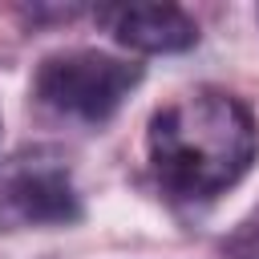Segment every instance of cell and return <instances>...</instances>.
<instances>
[{
    "mask_svg": "<svg viewBox=\"0 0 259 259\" xmlns=\"http://www.w3.org/2000/svg\"><path fill=\"white\" fill-rule=\"evenodd\" d=\"M150 170L174 202H210L231 190L259 154V125L251 109L223 89H190L154 109Z\"/></svg>",
    "mask_w": 259,
    "mask_h": 259,
    "instance_id": "obj_1",
    "label": "cell"
},
{
    "mask_svg": "<svg viewBox=\"0 0 259 259\" xmlns=\"http://www.w3.org/2000/svg\"><path fill=\"white\" fill-rule=\"evenodd\" d=\"M142 65L97 53V49H73V53H53L36 65L32 77V97L73 121H105L121 109V101L138 89Z\"/></svg>",
    "mask_w": 259,
    "mask_h": 259,
    "instance_id": "obj_2",
    "label": "cell"
},
{
    "mask_svg": "<svg viewBox=\"0 0 259 259\" xmlns=\"http://www.w3.org/2000/svg\"><path fill=\"white\" fill-rule=\"evenodd\" d=\"M85 214L69 166L49 150L16 154L0 170V231L69 227Z\"/></svg>",
    "mask_w": 259,
    "mask_h": 259,
    "instance_id": "obj_3",
    "label": "cell"
},
{
    "mask_svg": "<svg viewBox=\"0 0 259 259\" xmlns=\"http://www.w3.org/2000/svg\"><path fill=\"white\" fill-rule=\"evenodd\" d=\"M93 20L134 53H186L198 45V24L178 4H109Z\"/></svg>",
    "mask_w": 259,
    "mask_h": 259,
    "instance_id": "obj_4",
    "label": "cell"
},
{
    "mask_svg": "<svg viewBox=\"0 0 259 259\" xmlns=\"http://www.w3.org/2000/svg\"><path fill=\"white\" fill-rule=\"evenodd\" d=\"M219 259H259V206L219 243Z\"/></svg>",
    "mask_w": 259,
    "mask_h": 259,
    "instance_id": "obj_5",
    "label": "cell"
}]
</instances>
